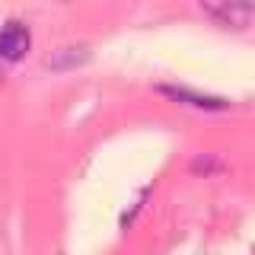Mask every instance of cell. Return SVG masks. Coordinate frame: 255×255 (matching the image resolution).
I'll return each mask as SVG.
<instances>
[{
  "instance_id": "obj_1",
  "label": "cell",
  "mask_w": 255,
  "mask_h": 255,
  "mask_svg": "<svg viewBox=\"0 0 255 255\" xmlns=\"http://www.w3.org/2000/svg\"><path fill=\"white\" fill-rule=\"evenodd\" d=\"M204 13L230 29H246L255 13V0H201Z\"/></svg>"
},
{
  "instance_id": "obj_2",
  "label": "cell",
  "mask_w": 255,
  "mask_h": 255,
  "mask_svg": "<svg viewBox=\"0 0 255 255\" xmlns=\"http://www.w3.org/2000/svg\"><path fill=\"white\" fill-rule=\"evenodd\" d=\"M156 93L179 102V106H191V109H201V112H227L230 109V102L220 99V96L195 93V90H185V86H156Z\"/></svg>"
},
{
  "instance_id": "obj_3",
  "label": "cell",
  "mask_w": 255,
  "mask_h": 255,
  "mask_svg": "<svg viewBox=\"0 0 255 255\" xmlns=\"http://www.w3.org/2000/svg\"><path fill=\"white\" fill-rule=\"evenodd\" d=\"M29 45H32V38H29V29L22 22H6L0 29V58L3 61H22Z\"/></svg>"
},
{
  "instance_id": "obj_4",
  "label": "cell",
  "mask_w": 255,
  "mask_h": 255,
  "mask_svg": "<svg viewBox=\"0 0 255 255\" xmlns=\"http://www.w3.org/2000/svg\"><path fill=\"white\" fill-rule=\"evenodd\" d=\"M90 45H67V48H58V51H51V58H48V70H54V74H64V70H77L83 67L86 61H90Z\"/></svg>"
}]
</instances>
